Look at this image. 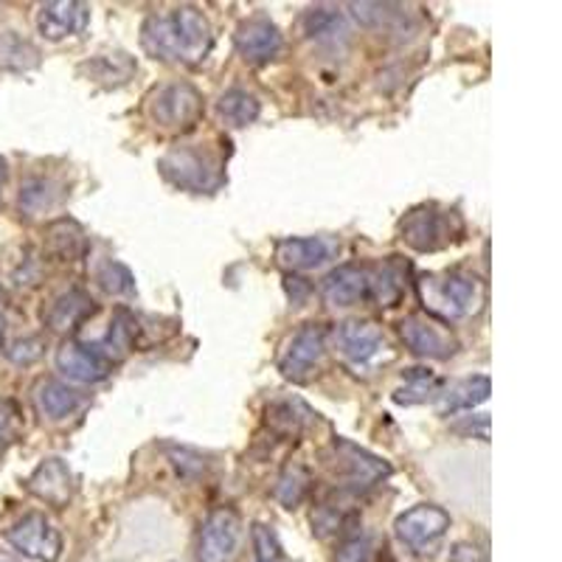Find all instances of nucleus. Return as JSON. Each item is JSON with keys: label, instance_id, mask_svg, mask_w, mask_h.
I'll return each instance as SVG.
<instances>
[{"label": "nucleus", "instance_id": "1", "mask_svg": "<svg viewBox=\"0 0 562 562\" xmlns=\"http://www.w3.org/2000/svg\"><path fill=\"white\" fill-rule=\"evenodd\" d=\"M211 26L194 7H178L167 14H149L140 26V45L160 63H203L211 52Z\"/></svg>", "mask_w": 562, "mask_h": 562}, {"label": "nucleus", "instance_id": "2", "mask_svg": "<svg viewBox=\"0 0 562 562\" xmlns=\"http://www.w3.org/2000/svg\"><path fill=\"white\" fill-rule=\"evenodd\" d=\"M422 307L441 321H459L473 315L481 304V284L473 276L450 270V273H430L416 281Z\"/></svg>", "mask_w": 562, "mask_h": 562}, {"label": "nucleus", "instance_id": "3", "mask_svg": "<svg viewBox=\"0 0 562 562\" xmlns=\"http://www.w3.org/2000/svg\"><path fill=\"white\" fill-rule=\"evenodd\" d=\"M324 461L326 470L333 473V479L338 481L344 492L371 490V486L391 475L389 461H383L380 456L369 453V450L358 448V445H351L346 439H335L333 448L326 450Z\"/></svg>", "mask_w": 562, "mask_h": 562}, {"label": "nucleus", "instance_id": "4", "mask_svg": "<svg viewBox=\"0 0 562 562\" xmlns=\"http://www.w3.org/2000/svg\"><path fill=\"white\" fill-rule=\"evenodd\" d=\"M400 234L408 248L419 250V254H434L459 239L461 220L456 211L439 209L434 203L416 205L400 223Z\"/></svg>", "mask_w": 562, "mask_h": 562}, {"label": "nucleus", "instance_id": "5", "mask_svg": "<svg viewBox=\"0 0 562 562\" xmlns=\"http://www.w3.org/2000/svg\"><path fill=\"white\" fill-rule=\"evenodd\" d=\"M160 175L178 189L189 192H214L223 183V167L211 153L194 147H180L158 160Z\"/></svg>", "mask_w": 562, "mask_h": 562}, {"label": "nucleus", "instance_id": "6", "mask_svg": "<svg viewBox=\"0 0 562 562\" xmlns=\"http://www.w3.org/2000/svg\"><path fill=\"white\" fill-rule=\"evenodd\" d=\"M450 515L436 504H419L414 509L403 512L396 518L394 531L405 549L414 551L416 557H430L439 551L441 540L448 537Z\"/></svg>", "mask_w": 562, "mask_h": 562}, {"label": "nucleus", "instance_id": "7", "mask_svg": "<svg viewBox=\"0 0 562 562\" xmlns=\"http://www.w3.org/2000/svg\"><path fill=\"white\" fill-rule=\"evenodd\" d=\"M333 329L326 324H304L279 355V371L293 383H307L326 355V340Z\"/></svg>", "mask_w": 562, "mask_h": 562}, {"label": "nucleus", "instance_id": "8", "mask_svg": "<svg viewBox=\"0 0 562 562\" xmlns=\"http://www.w3.org/2000/svg\"><path fill=\"white\" fill-rule=\"evenodd\" d=\"M149 119L164 130H189L203 119V97L194 85H164L149 99Z\"/></svg>", "mask_w": 562, "mask_h": 562}, {"label": "nucleus", "instance_id": "9", "mask_svg": "<svg viewBox=\"0 0 562 562\" xmlns=\"http://www.w3.org/2000/svg\"><path fill=\"white\" fill-rule=\"evenodd\" d=\"M243 540V518L237 509L220 506L205 518L198 537V562H231Z\"/></svg>", "mask_w": 562, "mask_h": 562}, {"label": "nucleus", "instance_id": "10", "mask_svg": "<svg viewBox=\"0 0 562 562\" xmlns=\"http://www.w3.org/2000/svg\"><path fill=\"white\" fill-rule=\"evenodd\" d=\"M7 540L29 560L57 562L63 557V535L57 526L45 518L43 512H29L12 529L7 531Z\"/></svg>", "mask_w": 562, "mask_h": 562}, {"label": "nucleus", "instance_id": "11", "mask_svg": "<svg viewBox=\"0 0 562 562\" xmlns=\"http://www.w3.org/2000/svg\"><path fill=\"white\" fill-rule=\"evenodd\" d=\"M400 338L414 355L430 360H448L459 349V340L445 326L436 324L434 318H425V315H408V318L400 321Z\"/></svg>", "mask_w": 562, "mask_h": 562}, {"label": "nucleus", "instance_id": "12", "mask_svg": "<svg viewBox=\"0 0 562 562\" xmlns=\"http://www.w3.org/2000/svg\"><path fill=\"white\" fill-rule=\"evenodd\" d=\"M321 295L329 307H355L371 299V265H340L321 281Z\"/></svg>", "mask_w": 562, "mask_h": 562}, {"label": "nucleus", "instance_id": "13", "mask_svg": "<svg viewBox=\"0 0 562 562\" xmlns=\"http://www.w3.org/2000/svg\"><path fill=\"white\" fill-rule=\"evenodd\" d=\"M335 346L351 366H369L383 355L385 335L371 321H344L335 329Z\"/></svg>", "mask_w": 562, "mask_h": 562}, {"label": "nucleus", "instance_id": "14", "mask_svg": "<svg viewBox=\"0 0 562 562\" xmlns=\"http://www.w3.org/2000/svg\"><path fill=\"white\" fill-rule=\"evenodd\" d=\"M237 52L245 63H268V59L279 57L284 37H281L279 26L268 18H250L239 23L237 34H234Z\"/></svg>", "mask_w": 562, "mask_h": 562}, {"label": "nucleus", "instance_id": "15", "mask_svg": "<svg viewBox=\"0 0 562 562\" xmlns=\"http://www.w3.org/2000/svg\"><path fill=\"white\" fill-rule=\"evenodd\" d=\"M26 490L32 495H37L43 504L54 506V509H63L74 498V473H70V467L63 459H45L29 475Z\"/></svg>", "mask_w": 562, "mask_h": 562}, {"label": "nucleus", "instance_id": "16", "mask_svg": "<svg viewBox=\"0 0 562 562\" xmlns=\"http://www.w3.org/2000/svg\"><path fill=\"white\" fill-rule=\"evenodd\" d=\"M88 7L77 3V0H54V3H43L37 12V32L52 43H59L65 37L85 32L88 26Z\"/></svg>", "mask_w": 562, "mask_h": 562}, {"label": "nucleus", "instance_id": "17", "mask_svg": "<svg viewBox=\"0 0 562 562\" xmlns=\"http://www.w3.org/2000/svg\"><path fill=\"white\" fill-rule=\"evenodd\" d=\"M57 369L74 383H102L110 374V363L79 340H65L57 349Z\"/></svg>", "mask_w": 562, "mask_h": 562}, {"label": "nucleus", "instance_id": "18", "mask_svg": "<svg viewBox=\"0 0 562 562\" xmlns=\"http://www.w3.org/2000/svg\"><path fill=\"white\" fill-rule=\"evenodd\" d=\"M338 245L326 237H290L276 245V262L284 270H313L329 262Z\"/></svg>", "mask_w": 562, "mask_h": 562}, {"label": "nucleus", "instance_id": "19", "mask_svg": "<svg viewBox=\"0 0 562 562\" xmlns=\"http://www.w3.org/2000/svg\"><path fill=\"white\" fill-rule=\"evenodd\" d=\"M34 403H37V411L45 416V419L63 422L82 408L85 396L79 394L77 389H70L68 383H59V380H43V383L34 389Z\"/></svg>", "mask_w": 562, "mask_h": 562}, {"label": "nucleus", "instance_id": "20", "mask_svg": "<svg viewBox=\"0 0 562 562\" xmlns=\"http://www.w3.org/2000/svg\"><path fill=\"white\" fill-rule=\"evenodd\" d=\"M90 313H93V299H90L85 290L74 288L52 301V307L43 313V321L52 333H70V329L82 324Z\"/></svg>", "mask_w": 562, "mask_h": 562}, {"label": "nucleus", "instance_id": "21", "mask_svg": "<svg viewBox=\"0 0 562 562\" xmlns=\"http://www.w3.org/2000/svg\"><path fill=\"white\" fill-rule=\"evenodd\" d=\"M346 9L360 26L374 29V32H408L414 26L411 14L396 3H349Z\"/></svg>", "mask_w": 562, "mask_h": 562}, {"label": "nucleus", "instance_id": "22", "mask_svg": "<svg viewBox=\"0 0 562 562\" xmlns=\"http://www.w3.org/2000/svg\"><path fill=\"white\" fill-rule=\"evenodd\" d=\"M43 59L37 45L29 37H23L14 29H3L0 32V70H9V74H29L34 70Z\"/></svg>", "mask_w": 562, "mask_h": 562}, {"label": "nucleus", "instance_id": "23", "mask_svg": "<svg viewBox=\"0 0 562 562\" xmlns=\"http://www.w3.org/2000/svg\"><path fill=\"white\" fill-rule=\"evenodd\" d=\"M492 394V383L486 374H475V378H464L448 391L439 394V411L441 414H459V411H473L475 405L486 403Z\"/></svg>", "mask_w": 562, "mask_h": 562}, {"label": "nucleus", "instance_id": "24", "mask_svg": "<svg viewBox=\"0 0 562 562\" xmlns=\"http://www.w3.org/2000/svg\"><path fill=\"white\" fill-rule=\"evenodd\" d=\"M405 273L408 262H400V256H391L380 268L371 265V301H378L380 307H394L405 293Z\"/></svg>", "mask_w": 562, "mask_h": 562}, {"label": "nucleus", "instance_id": "25", "mask_svg": "<svg viewBox=\"0 0 562 562\" xmlns=\"http://www.w3.org/2000/svg\"><path fill=\"white\" fill-rule=\"evenodd\" d=\"M315 416L301 400H279L268 408V428L281 439H299Z\"/></svg>", "mask_w": 562, "mask_h": 562}, {"label": "nucleus", "instance_id": "26", "mask_svg": "<svg viewBox=\"0 0 562 562\" xmlns=\"http://www.w3.org/2000/svg\"><path fill=\"white\" fill-rule=\"evenodd\" d=\"M65 198V189L52 178H32L20 189V209L26 211L29 217H37L45 211H54Z\"/></svg>", "mask_w": 562, "mask_h": 562}, {"label": "nucleus", "instance_id": "27", "mask_svg": "<svg viewBox=\"0 0 562 562\" xmlns=\"http://www.w3.org/2000/svg\"><path fill=\"white\" fill-rule=\"evenodd\" d=\"M135 333H138V324H135L133 315L127 313V310H119L115 313V318L110 321V329L108 335L102 338V344L90 346L93 351H99L104 360H122L124 355L130 351V346H133L135 340Z\"/></svg>", "mask_w": 562, "mask_h": 562}, {"label": "nucleus", "instance_id": "28", "mask_svg": "<svg viewBox=\"0 0 562 562\" xmlns=\"http://www.w3.org/2000/svg\"><path fill=\"white\" fill-rule=\"evenodd\" d=\"M304 34L315 43H338L346 40L349 26H346L344 12L333 7H313L304 14Z\"/></svg>", "mask_w": 562, "mask_h": 562}, {"label": "nucleus", "instance_id": "29", "mask_svg": "<svg viewBox=\"0 0 562 562\" xmlns=\"http://www.w3.org/2000/svg\"><path fill=\"white\" fill-rule=\"evenodd\" d=\"M217 113L228 127H248V124H254L256 119H259L262 104H259V99H256L254 93H248V90L234 88L220 97Z\"/></svg>", "mask_w": 562, "mask_h": 562}, {"label": "nucleus", "instance_id": "30", "mask_svg": "<svg viewBox=\"0 0 562 562\" xmlns=\"http://www.w3.org/2000/svg\"><path fill=\"white\" fill-rule=\"evenodd\" d=\"M82 70H88V77L104 88H119L135 74V63L127 54H99L85 63Z\"/></svg>", "mask_w": 562, "mask_h": 562}, {"label": "nucleus", "instance_id": "31", "mask_svg": "<svg viewBox=\"0 0 562 562\" xmlns=\"http://www.w3.org/2000/svg\"><path fill=\"white\" fill-rule=\"evenodd\" d=\"M310 490H313V475H310L307 467L290 464L284 467V473L279 475L273 486V498L279 501L284 509H295L307 501Z\"/></svg>", "mask_w": 562, "mask_h": 562}, {"label": "nucleus", "instance_id": "32", "mask_svg": "<svg viewBox=\"0 0 562 562\" xmlns=\"http://www.w3.org/2000/svg\"><path fill=\"white\" fill-rule=\"evenodd\" d=\"M441 380L430 369H408L405 371V385L394 391L396 405H419L428 403L430 396L441 394Z\"/></svg>", "mask_w": 562, "mask_h": 562}, {"label": "nucleus", "instance_id": "33", "mask_svg": "<svg viewBox=\"0 0 562 562\" xmlns=\"http://www.w3.org/2000/svg\"><path fill=\"white\" fill-rule=\"evenodd\" d=\"M48 250L59 262H74L85 250V234L74 220H59L48 228Z\"/></svg>", "mask_w": 562, "mask_h": 562}, {"label": "nucleus", "instance_id": "34", "mask_svg": "<svg viewBox=\"0 0 562 562\" xmlns=\"http://www.w3.org/2000/svg\"><path fill=\"white\" fill-rule=\"evenodd\" d=\"M99 288L110 295H130L135 290V279L122 262H108L99 270Z\"/></svg>", "mask_w": 562, "mask_h": 562}, {"label": "nucleus", "instance_id": "35", "mask_svg": "<svg viewBox=\"0 0 562 562\" xmlns=\"http://www.w3.org/2000/svg\"><path fill=\"white\" fill-rule=\"evenodd\" d=\"M23 434V408L14 400H0V450L20 439Z\"/></svg>", "mask_w": 562, "mask_h": 562}, {"label": "nucleus", "instance_id": "36", "mask_svg": "<svg viewBox=\"0 0 562 562\" xmlns=\"http://www.w3.org/2000/svg\"><path fill=\"white\" fill-rule=\"evenodd\" d=\"M374 560V540L369 535H351L340 543L335 562H371Z\"/></svg>", "mask_w": 562, "mask_h": 562}, {"label": "nucleus", "instance_id": "37", "mask_svg": "<svg viewBox=\"0 0 562 562\" xmlns=\"http://www.w3.org/2000/svg\"><path fill=\"white\" fill-rule=\"evenodd\" d=\"M254 549L256 562H281L279 540H276L273 529H268L265 524L254 526Z\"/></svg>", "mask_w": 562, "mask_h": 562}, {"label": "nucleus", "instance_id": "38", "mask_svg": "<svg viewBox=\"0 0 562 562\" xmlns=\"http://www.w3.org/2000/svg\"><path fill=\"white\" fill-rule=\"evenodd\" d=\"M169 461L178 467V473L183 475V479H194V475L205 473V461L200 459L198 453H192V450L169 448Z\"/></svg>", "mask_w": 562, "mask_h": 562}, {"label": "nucleus", "instance_id": "39", "mask_svg": "<svg viewBox=\"0 0 562 562\" xmlns=\"http://www.w3.org/2000/svg\"><path fill=\"white\" fill-rule=\"evenodd\" d=\"M43 349H45L43 338H23V340H18V344H14L7 355L12 363L29 366V363H34V360L43 358Z\"/></svg>", "mask_w": 562, "mask_h": 562}, {"label": "nucleus", "instance_id": "40", "mask_svg": "<svg viewBox=\"0 0 562 562\" xmlns=\"http://www.w3.org/2000/svg\"><path fill=\"white\" fill-rule=\"evenodd\" d=\"M456 434H467V436H475L481 441H490V416L479 414V416H467L464 422L456 425Z\"/></svg>", "mask_w": 562, "mask_h": 562}, {"label": "nucleus", "instance_id": "41", "mask_svg": "<svg viewBox=\"0 0 562 562\" xmlns=\"http://www.w3.org/2000/svg\"><path fill=\"white\" fill-rule=\"evenodd\" d=\"M450 560L453 562H490V557H486V551H481L479 546H473V543H456L453 549H450Z\"/></svg>", "mask_w": 562, "mask_h": 562}, {"label": "nucleus", "instance_id": "42", "mask_svg": "<svg viewBox=\"0 0 562 562\" xmlns=\"http://www.w3.org/2000/svg\"><path fill=\"white\" fill-rule=\"evenodd\" d=\"M288 293H290V299L295 301V304H301V301H304V295L310 293V284H304V279H295V276H290Z\"/></svg>", "mask_w": 562, "mask_h": 562}, {"label": "nucleus", "instance_id": "43", "mask_svg": "<svg viewBox=\"0 0 562 562\" xmlns=\"http://www.w3.org/2000/svg\"><path fill=\"white\" fill-rule=\"evenodd\" d=\"M3 186H7V160L0 158V192H3Z\"/></svg>", "mask_w": 562, "mask_h": 562}, {"label": "nucleus", "instance_id": "44", "mask_svg": "<svg viewBox=\"0 0 562 562\" xmlns=\"http://www.w3.org/2000/svg\"><path fill=\"white\" fill-rule=\"evenodd\" d=\"M0 562H18V560H14L12 554H7V551H0Z\"/></svg>", "mask_w": 562, "mask_h": 562}, {"label": "nucleus", "instance_id": "45", "mask_svg": "<svg viewBox=\"0 0 562 562\" xmlns=\"http://www.w3.org/2000/svg\"><path fill=\"white\" fill-rule=\"evenodd\" d=\"M0 340H3V318H0Z\"/></svg>", "mask_w": 562, "mask_h": 562}]
</instances>
